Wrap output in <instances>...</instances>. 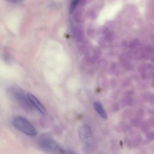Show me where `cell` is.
<instances>
[{
    "instance_id": "obj_2",
    "label": "cell",
    "mask_w": 154,
    "mask_h": 154,
    "mask_svg": "<svg viewBox=\"0 0 154 154\" xmlns=\"http://www.w3.org/2000/svg\"><path fill=\"white\" fill-rule=\"evenodd\" d=\"M78 135L87 150L91 149L93 146V134L91 128L88 125H84L78 129Z\"/></svg>"
},
{
    "instance_id": "obj_4",
    "label": "cell",
    "mask_w": 154,
    "mask_h": 154,
    "mask_svg": "<svg viewBox=\"0 0 154 154\" xmlns=\"http://www.w3.org/2000/svg\"><path fill=\"white\" fill-rule=\"evenodd\" d=\"M27 98L30 105L34 106L37 111H38L42 115L46 116L47 114V111L44 105L40 102V100L33 94L31 93L27 94Z\"/></svg>"
},
{
    "instance_id": "obj_3",
    "label": "cell",
    "mask_w": 154,
    "mask_h": 154,
    "mask_svg": "<svg viewBox=\"0 0 154 154\" xmlns=\"http://www.w3.org/2000/svg\"><path fill=\"white\" fill-rule=\"evenodd\" d=\"M39 145L43 150L49 153H55L63 151L60 145L54 139L49 137H44L40 139Z\"/></svg>"
},
{
    "instance_id": "obj_1",
    "label": "cell",
    "mask_w": 154,
    "mask_h": 154,
    "mask_svg": "<svg viewBox=\"0 0 154 154\" xmlns=\"http://www.w3.org/2000/svg\"><path fill=\"white\" fill-rule=\"evenodd\" d=\"M14 126L19 131L29 136H35L37 134V130L34 126L25 118L16 117L13 120Z\"/></svg>"
},
{
    "instance_id": "obj_8",
    "label": "cell",
    "mask_w": 154,
    "mask_h": 154,
    "mask_svg": "<svg viewBox=\"0 0 154 154\" xmlns=\"http://www.w3.org/2000/svg\"><path fill=\"white\" fill-rule=\"evenodd\" d=\"M69 154H76V153L73 151H69Z\"/></svg>"
},
{
    "instance_id": "obj_7",
    "label": "cell",
    "mask_w": 154,
    "mask_h": 154,
    "mask_svg": "<svg viewBox=\"0 0 154 154\" xmlns=\"http://www.w3.org/2000/svg\"><path fill=\"white\" fill-rule=\"evenodd\" d=\"M79 1H73L72 2L70 5V8H69V12L70 13H73V11L75 10V8L76 7V6L78 5V4Z\"/></svg>"
},
{
    "instance_id": "obj_6",
    "label": "cell",
    "mask_w": 154,
    "mask_h": 154,
    "mask_svg": "<svg viewBox=\"0 0 154 154\" xmlns=\"http://www.w3.org/2000/svg\"><path fill=\"white\" fill-rule=\"evenodd\" d=\"M94 109L98 113V114L100 116V117H102L103 119L106 120L107 119V114L103 108L102 103L99 101H96L94 102L93 104Z\"/></svg>"
},
{
    "instance_id": "obj_5",
    "label": "cell",
    "mask_w": 154,
    "mask_h": 154,
    "mask_svg": "<svg viewBox=\"0 0 154 154\" xmlns=\"http://www.w3.org/2000/svg\"><path fill=\"white\" fill-rule=\"evenodd\" d=\"M12 93L14 97L17 100V101L25 108H29L31 105H30L27 96H25L24 93L18 88H14L12 90Z\"/></svg>"
}]
</instances>
